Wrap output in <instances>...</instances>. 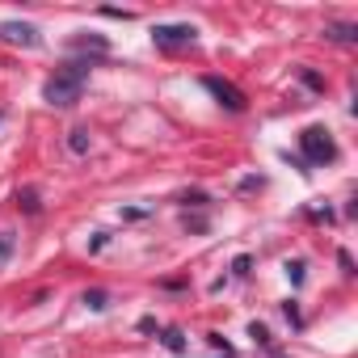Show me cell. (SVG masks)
<instances>
[{
    "label": "cell",
    "instance_id": "6da1fadb",
    "mask_svg": "<svg viewBox=\"0 0 358 358\" xmlns=\"http://www.w3.org/2000/svg\"><path fill=\"white\" fill-rule=\"evenodd\" d=\"M89 72H93V59H68L64 68H55V76L43 85V101L55 106V110H68L80 101L85 85H89Z\"/></svg>",
    "mask_w": 358,
    "mask_h": 358
},
{
    "label": "cell",
    "instance_id": "7a4b0ae2",
    "mask_svg": "<svg viewBox=\"0 0 358 358\" xmlns=\"http://www.w3.org/2000/svg\"><path fill=\"white\" fill-rule=\"evenodd\" d=\"M299 152H303L308 164H329V160H337V143H333V135H329L324 127H308V131L299 135Z\"/></svg>",
    "mask_w": 358,
    "mask_h": 358
},
{
    "label": "cell",
    "instance_id": "3957f363",
    "mask_svg": "<svg viewBox=\"0 0 358 358\" xmlns=\"http://www.w3.org/2000/svg\"><path fill=\"white\" fill-rule=\"evenodd\" d=\"M203 89H207V93H211L220 106H228L232 114H241V110H245V93H241L232 80H220V76H203Z\"/></svg>",
    "mask_w": 358,
    "mask_h": 358
},
{
    "label": "cell",
    "instance_id": "277c9868",
    "mask_svg": "<svg viewBox=\"0 0 358 358\" xmlns=\"http://www.w3.org/2000/svg\"><path fill=\"white\" fill-rule=\"evenodd\" d=\"M194 38H199V30L186 26V22H182V26H156V30H152V43H156V47H186V43H194Z\"/></svg>",
    "mask_w": 358,
    "mask_h": 358
},
{
    "label": "cell",
    "instance_id": "5b68a950",
    "mask_svg": "<svg viewBox=\"0 0 358 358\" xmlns=\"http://www.w3.org/2000/svg\"><path fill=\"white\" fill-rule=\"evenodd\" d=\"M0 38L13 43V47H38V43H43L30 22H5V26H0Z\"/></svg>",
    "mask_w": 358,
    "mask_h": 358
},
{
    "label": "cell",
    "instance_id": "8992f818",
    "mask_svg": "<svg viewBox=\"0 0 358 358\" xmlns=\"http://www.w3.org/2000/svg\"><path fill=\"white\" fill-rule=\"evenodd\" d=\"M324 38H333V43H354V38H358V26H354V22H341V26H324Z\"/></svg>",
    "mask_w": 358,
    "mask_h": 358
},
{
    "label": "cell",
    "instance_id": "52a82bcc",
    "mask_svg": "<svg viewBox=\"0 0 358 358\" xmlns=\"http://www.w3.org/2000/svg\"><path fill=\"white\" fill-rule=\"evenodd\" d=\"M160 341H164V350H173V354H186V337H182V329H160Z\"/></svg>",
    "mask_w": 358,
    "mask_h": 358
},
{
    "label": "cell",
    "instance_id": "ba28073f",
    "mask_svg": "<svg viewBox=\"0 0 358 358\" xmlns=\"http://www.w3.org/2000/svg\"><path fill=\"white\" fill-rule=\"evenodd\" d=\"M89 143H93V139H89V131H85V127H76V131L68 135V148H72V152H80V156L89 152Z\"/></svg>",
    "mask_w": 358,
    "mask_h": 358
},
{
    "label": "cell",
    "instance_id": "9c48e42d",
    "mask_svg": "<svg viewBox=\"0 0 358 358\" xmlns=\"http://www.w3.org/2000/svg\"><path fill=\"white\" fill-rule=\"evenodd\" d=\"M85 308L106 312V308H110V295H106V291H85Z\"/></svg>",
    "mask_w": 358,
    "mask_h": 358
},
{
    "label": "cell",
    "instance_id": "30bf717a",
    "mask_svg": "<svg viewBox=\"0 0 358 358\" xmlns=\"http://www.w3.org/2000/svg\"><path fill=\"white\" fill-rule=\"evenodd\" d=\"M17 203H22L30 215H38V211H43V203H38V194H34V190H22V194H17Z\"/></svg>",
    "mask_w": 358,
    "mask_h": 358
},
{
    "label": "cell",
    "instance_id": "8fae6325",
    "mask_svg": "<svg viewBox=\"0 0 358 358\" xmlns=\"http://www.w3.org/2000/svg\"><path fill=\"white\" fill-rule=\"evenodd\" d=\"M287 274H291V282L299 287V282H303V262H287Z\"/></svg>",
    "mask_w": 358,
    "mask_h": 358
},
{
    "label": "cell",
    "instance_id": "7c38bea8",
    "mask_svg": "<svg viewBox=\"0 0 358 358\" xmlns=\"http://www.w3.org/2000/svg\"><path fill=\"white\" fill-rule=\"evenodd\" d=\"M9 249H13V232H0V257H9Z\"/></svg>",
    "mask_w": 358,
    "mask_h": 358
}]
</instances>
